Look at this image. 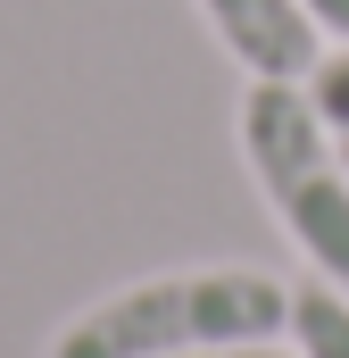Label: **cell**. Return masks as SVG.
<instances>
[{"instance_id": "obj_1", "label": "cell", "mask_w": 349, "mask_h": 358, "mask_svg": "<svg viewBox=\"0 0 349 358\" xmlns=\"http://www.w3.org/2000/svg\"><path fill=\"white\" fill-rule=\"evenodd\" d=\"M291 334V283L266 267H167L142 283L100 292L84 317H67L42 358H183L216 342H283Z\"/></svg>"}, {"instance_id": "obj_2", "label": "cell", "mask_w": 349, "mask_h": 358, "mask_svg": "<svg viewBox=\"0 0 349 358\" xmlns=\"http://www.w3.org/2000/svg\"><path fill=\"white\" fill-rule=\"evenodd\" d=\"M242 167L291 234V250L349 300V159L341 134L316 117L308 84H250L242 92Z\"/></svg>"}, {"instance_id": "obj_3", "label": "cell", "mask_w": 349, "mask_h": 358, "mask_svg": "<svg viewBox=\"0 0 349 358\" xmlns=\"http://www.w3.org/2000/svg\"><path fill=\"white\" fill-rule=\"evenodd\" d=\"M200 17L250 84H308L325 59V34L308 25L299 0H200Z\"/></svg>"}, {"instance_id": "obj_4", "label": "cell", "mask_w": 349, "mask_h": 358, "mask_svg": "<svg viewBox=\"0 0 349 358\" xmlns=\"http://www.w3.org/2000/svg\"><path fill=\"white\" fill-rule=\"evenodd\" d=\"M291 342L299 358H349V300L333 283H291Z\"/></svg>"}, {"instance_id": "obj_5", "label": "cell", "mask_w": 349, "mask_h": 358, "mask_svg": "<svg viewBox=\"0 0 349 358\" xmlns=\"http://www.w3.org/2000/svg\"><path fill=\"white\" fill-rule=\"evenodd\" d=\"M308 100H316V117H325L333 134H349V50H325V59H316Z\"/></svg>"}, {"instance_id": "obj_6", "label": "cell", "mask_w": 349, "mask_h": 358, "mask_svg": "<svg viewBox=\"0 0 349 358\" xmlns=\"http://www.w3.org/2000/svg\"><path fill=\"white\" fill-rule=\"evenodd\" d=\"M299 8H308V25H316L333 50H349V0H299Z\"/></svg>"}, {"instance_id": "obj_7", "label": "cell", "mask_w": 349, "mask_h": 358, "mask_svg": "<svg viewBox=\"0 0 349 358\" xmlns=\"http://www.w3.org/2000/svg\"><path fill=\"white\" fill-rule=\"evenodd\" d=\"M183 358H299L283 342H216V350H183Z\"/></svg>"}, {"instance_id": "obj_8", "label": "cell", "mask_w": 349, "mask_h": 358, "mask_svg": "<svg viewBox=\"0 0 349 358\" xmlns=\"http://www.w3.org/2000/svg\"><path fill=\"white\" fill-rule=\"evenodd\" d=\"M341 159H349V134H341Z\"/></svg>"}]
</instances>
